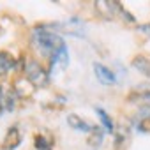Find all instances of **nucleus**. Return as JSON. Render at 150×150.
I'll return each instance as SVG.
<instances>
[{
  "mask_svg": "<svg viewBox=\"0 0 150 150\" xmlns=\"http://www.w3.org/2000/svg\"><path fill=\"white\" fill-rule=\"evenodd\" d=\"M34 42H35V46L42 51V55H55L65 42H64V39L58 35V34H55L53 30H50L46 25H41V27H37L35 30H34Z\"/></svg>",
  "mask_w": 150,
  "mask_h": 150,
  "instance_id": "f257e3e1",
  "label": "nucleus"
},
{
  "mask_svg": "<svg viewBox=\"0 0 150 150\" xmlns=\"http://www.w3.org/2000/svg\"><path fill=\"white\" fill-rule=\"evenodd\" d=\"M25 76L27 80L34 85V87H46L50 78H48V72L35 62V60H30L27 62V67H25Z\"/></svg>",
  "mask_w": 150,
  "mask_h": 150,
  "instance_id": "f03ea898",
  "label": "nucleus"
},
{
  "mask_svg": "<svg viewBox=\"0 0 150 150\" xmlns=\"http://www.w3.org/2000/svg\"><path fill=\"white\" fill-rule=\"evenodd\" d=\"M127 99H129L131 103H134V104L150 108V83H143V85L134 87V88L129 92V97H127Z\"/></svg>",
  "mask_w": 150,
  "mask_h": 150,
  "instance_id": "7ed1b4c3",
  "label": "nucleus"
},
{
  "mask_svg": "<svg viewBox=\"0 0 150 150\" xmlns=\"http://www.w3.org/2000/svg\"><path fill=\"white\" fill-rule=\"evenodd\" d=\"M94 72H96V76L97 80L103 83V85H115L117 83V78H115V74L103 64H94Z\"/></svg>",
  "mask_w": 150,
  "mask_h": 150,
  "instance_id": "20e7f679",
  "label": "nucleus"
},
{
  "mask_svg": "<svg viewBox=\"0 0 150 150\" xmlns=\"http://www.w3.org/2000/svg\"><path fill=\"white\" fill-rule=\"evenodd\" d=\"M67 124H69L72 129L81 131V132H92V131H94V125H92V124H88L87 120L80 118L78 115H74V113L67 115Z\"/></svg>",
  "mask_w": 150,
  "mask_h": 150,
  "instance_id": "39448f33",
  "label": "nucleus"
},
{
  "mask_svg": "<svg viewBox=\"0 0 150 150\" xmlns=\"http://www.w3.org/2000/svg\"><path fill=\"white\" fill-rule=\"evenodd\" d=\"M21 143V132L18 127H11L4 138V148L6 150H14L18 145Z\"/></svg>",
  "mask_w": 150,
  "mask_h": 150,
  "instance_id": "423d86ee",
  "label": "nucleus"
},
{
  "mask_svg": "<svg viewBox=\"0 0 150 150\" xmlns=\"http://www.w3.org/2000/svg\"><path fill=\"white\" fill-rule=\"evenodd\" d=\"M53 65H60L62 69H65V67L69 65V50H67L65 44L51 57V67H53Z\"/></svg>",
  "mask_w": 150,
  "mask_h": 150,
  "instance_id": "0eeeda50",
  "label": "nucleus"
},
{
  "mask_svg": "<svg viewBox=\"0 0 150 150\" xmlns=\"http://www.w3.org/2000/svg\"><path fill=\"white\" fill-rule=\"evenodd\" d=\"M132 67L136 69V71H139L143 76H150V60L146 58V57H143V55H138V57H134L132 58Z\"/></svg>",
  "mask_w": 150,
  "mask_h": 150,
  "instance_id": "6e6552de",
  "label": "nucleus"
},
{
  "mask_svg": "<svg viewBox=\"0 0 150 150\" xmlns=\"http://www.w3.org/2000/svg\"><path fill=\"white\" fill-rule=\"evenodd\" d=\"M14 67V58L7 51H0V72H9Z\"/></svg>",
  "mask_w": 150,
  "mask_h": 150,
  "instance_id": "1a4fd4ad",
  "label": "nucleus"
},
{
  "mask_svg": "<svg viewBox=\"0 0 150 150\" xmlns=\"http://www.w3.org/2000/svg\"><path fill=\"white\" fill-rule=\"evenodd\" d=\"M96 113H97V117H99L101 124L104 125V129H106L108 132H113V131H115V125H113V120L110 118V115H108L103 108H96Z\"/></svg>",
  "mask_w": 150,
  "mask_h": 150,
  "instance_id": "9d476101",
  "label": "nucleus"
},
{
  "mask_svg": "<svg viewBox=\"0 0 150 150\" xmlns=\"http://www.w3.org/2000/svg\"><path fill=\"white\" fill-rule=\"evenodd\" d=\"M34 145H35L37 150H51V146H53V139H51V138H46V136H42V134H35V138H34Z\"/></svg>",
  "mask_w": 150,
  "mask_h": 150,
  "instance_id": "9b49d317",
  "label": "nucleus"
},
{
  "mask_svg": "<svg viewBox=\"0 0 150 150\" xmlns=\"http://www.w3.org/2000/svg\"><path fill=\"white\" fill-rule=\"evenodd\" d=\"M101 143H103V131L99 127H94V131H92V134L88 138V145L90 146H99Z\"/></svg>",
  "mask_w": 150,
  "mask_h": 150,
  "instance_id": "f8f14e48",
  "label": "nucleus"
},
{
  "mask_svg": "<svg viewBox=\"0 0 150 150\" xmlns=\"http://www.w3.org/2000/svg\"><path fill=\"white\" fill-rule=\"evenodd\" d=\"M136 127H138L139 132H143V134H150V115H148V117H141V118L138 120Z\"/></svg>",
  "mask_w": 150,
  "mask_h": 150,
  "instance_id": "ddd939ff",
  "label": "nucleus"
},
{
  "mask_svg": "<svg viewBox=\"0 0 150 150\" xmlns=\"http://www.w3.org/2000/svg\"><path fill=\"white\" fill-rule=\"evenodd\" d=\"M138 32H141V34H145L148 39H150V23H145V25H139L138 27Z\"/></svg>",
  "mask_w": 150,
  "mask_h": 150,
  "instance_id": "4468645a",
  "label": "nucleus"
},
{
  "mask_svg": "<svg viewBox=\"0 0 150 150\" xmlns=\"http://www.w3.org/2000/svg\"><path fill=\"white\" fill-rule=\"evenodd\" d=\"M6 110V103H4V94L0 92V115H2V111Z\"/></svg>",
  "mask_w": 150,
  "mask_h": 150,
  "instance_id": "2eb2a0df",
  "label": "nucleus"
}]
</instances>
